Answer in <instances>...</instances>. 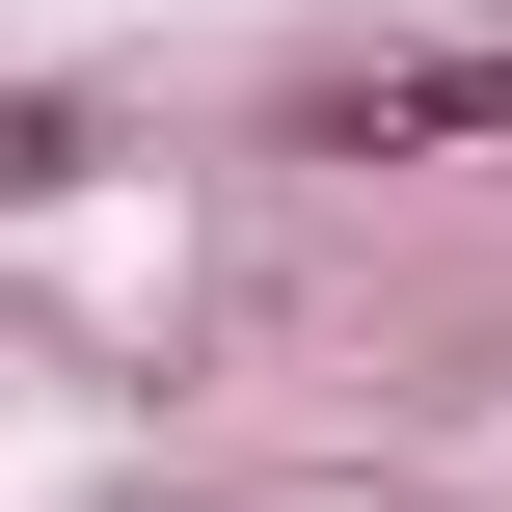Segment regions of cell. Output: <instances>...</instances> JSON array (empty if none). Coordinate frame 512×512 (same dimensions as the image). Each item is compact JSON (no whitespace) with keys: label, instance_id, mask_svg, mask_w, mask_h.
<instances>
[{"label":"cell","instance_id":"cell-1","mask_svg":"<svg viewBox=\"0 0 512 512\" xmlns=\"http://www.w3.org/2000/svg\"><path fill=\"white\" fill-rule=\"evenodd\" d=\"M351 135H378V162H432V135H512V27H459V54H378V81H351Z\"/></svg>","mask_w":512,"mask_h":512}]
</instances>
